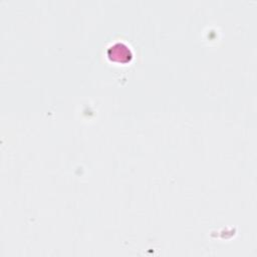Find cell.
Returning a JSON list of instances; mask_svg holds the SVG:
<instances>
[{
	"label": "cell",
	"mask_w": 257,
	"mask_h": 257,
	"mask_svg": "<svg viewBox=\"0 0 257 257\" xmlns=\"http://www.w3.org/2000/svg\"><path fill=\"white\" fill-rule=\"evenodd\" d=\"M108 56L114 61L125 62L131 59V50L121 43H115L108 49Z\"/></svg>",
	"instance_id": "6da1fadb"
}]
</instances>
